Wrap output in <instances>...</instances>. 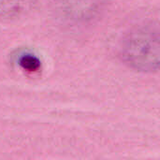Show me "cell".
<instances>
[{
    "label": "cell",
    "instance_id": "obj_2",
    "mask_svg": "<svg viewBox=\"0 0 160 160\" xmlns=\"http://www.w3.org/2000/svg\"><path fill=\"white\" fill-rule=\"evenodd\" d=\"M23 0H0V16H12L20 12Z\"/></svg>",
    "mask_w": 160,
    "mask_h": 160
},
{
    "label": "cell",
    "instance_id": "obj_1",
    "mask_svg": "<svg viewBox=\"0 0 160 160\" xmlns=\"http://www.w3.org/2000/svg\"><path fill=\"white\" fill-rule=\"evenodd\" d=\"M121 53L130 68L142 72L157 71L160 61L158 30L145 26L132 31L124 40Z\"/></svg>",
    "mask_w": 160,
    "mask_h": 160
},
{
    "label": "cell",
    "instance_id": "obj_3",
    "mask_svg": "<svg viewBox=\"0 0 160 160\" xmlns=\"http://www.w3.org/2000/svg\"><path fill=\"white\" fill-rule=\"evenodd\" d=\"M19 65L22 68L27 71H37L40 68V60L35 54L24 52L19 57Z\"/></svg>",
    "mask_w": 160,
    "mask_h": 160
}]
</instances>
